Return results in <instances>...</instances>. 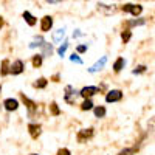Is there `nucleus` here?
Returning <instances> with one entry per match:
<instances>
[{"label": "nucleus", "mask_w": 155, "mask_h": 155, "mask_svg": "<svg viewBox=\"0 0 155 155\" xmlns=\"http://www.w3.org/2000/svg\"><path fill=\"white\" fill-rule=\"evenodd\" d=\"M51 27H53V17H51V16H45L42 19V22H41V30L44 33H47V31L51 30Z\"/></svg>", "instance_id": "7"}, {"label": "nucleus", "mask_w": 155, "mask_h": 155, "mask_svg": "<svg viewBox=\"0 0 155 155\" xmlns=\"http://www.w3.org/2000/svg\"><path fill=\"white\" fill-rule=\"evenodd\" d=\"M3 106H5V109H6L8 112L17 110V107H19V101H17V99H12V98H8V99L3 101Z\"/></svg>", "instance_id": "8"}, {"label": "nucleus", "mask_w": 155, "mask_h": 155, "mask_svg": "<svg viewBox=\"0 0 155 155\" xmlns=\"http://www.w3.org/2000/svg\"><path fill=\"white\" fill-rule=\"evenodd\" d=\"M47 3H51V5H56V3H61V2H64V0H45Z\"/></svg>", "instance_id": "31"}, {"label": "nucleus", "mask_w": 155, "mask_h": 155, "mask_svg": "<svg viewBox=\"0 0 155 155\" xmlns=\"http://www.w3.org/2000/svg\"><path fill=\"white\" fill-rule=\"evenodd\" d=\"M9 61L8 59H3V62H2V68H0V74L2 76H6L8 73H9Z\"/></svg>", "instance_id": "16"}, {"label": "nucleus", "mask_w": 155, "mask_h": 155, "mask_svg": "<svg viewBox=\"0 0 155 155\" xmlns=\"http://www.w3.org/2000/svg\"><path fill=\"white\" fill-rule=\"evenodd\" d=\"M90 109H93V102H92V99H88V98H85V101L81 104V110H90Z\"/></svg>", "instance_id": "20"}, {"label": "nucleus", "mask_w": 155, "mask_h": 155, "mask_svg": "<svg viewBox=\"0 0 155 155\" xmlns=\"http://www.w3.org/2000/svg\"><path fill=\"white\" fill-rule=\"evenodd\" d=\"M93 137V129H82L78 132V143H87V140H90Z\"/></svg>", "instance_id": "2"}, {"label": "nucleus", "mask_w": 155, "mask_h": 155, "mask_svg": "<svg viewBox=\"0 0 155 155\" xmlns=\"http://www.w3.org/2000/svg\"><path fill=\"white\" fill-rule=\"evenodd\" d=\"M134 152H135V149H124L118 155H134Z\"/></svg>", "instance_id": "28"}, {"label": "nucleus", "mask_w": 155, "mask_h": 155, "mask_svg": "<svg viewBox=\"0 0 155 155\" xmlns=\"http://www.w3.org/2000/svg\"><path fill=\"white\" fill-rule=\"evenodd\" d=\"M67 48H68V44L64 42V44L58 48V54H59V56H64V54H65V51H67Z\"/></svg>", "instance_id": "24"}, {"label": "nucleus", "mask_w": 155, "mask_h": 155, "mask_svg": "<svg viewBox=\"0 0 155 155\" xmlns=\"http://www.w3.org/2000/svg\"><path fill=\"white\" fill-rule=\"evenodd\" d=\"M79 36H82V33H81L79 30H76V31L73 33V37H79Z\"/></svg>", "instance_id": "32"}, {"label": "nucleus", "mask_w": 155, "mask_h": 155, "mask_svg": "<svg viewBox=\"0 0 155 155\" xmlns=\"http://www.w3.org/2000/svg\"><path fill=\"white\" fill-rule=\"evenodd\" d=\"M41 65H42V54H36V56L33 58V67L39 68Z\"/></svg>", "instance_id": "22"}, {"label": "nucleus", "mask_w": 155, "mask_h": 155, "mask_svg": "<svg viewBox=\"0 0 155 155\" xmlns=\"http://www.w3.org/2000/svg\"><path fill=\"white\" fill-rule=\"evenodd\" d=\"M106 62H107V56H102L101 61H98L95 65H92V67L88 68V71H90V73H96V71L102 70V68H104V65H106Z\"/></svg>", "instance_id": "9"}, {"label": "nucleus", "mask_w": 155, "mask_h": 155, "mask_svg": "<svg viewBox=\"0 0 155 155\" xmlns=\"http://www.w3.org/2000/svg\"><path fill=\"white\" fill-rule=\"evenodd\" d=\"M31 155H37V153H31Z\"/></svg>", "instance_id": "36"}, {"label": "nucleus", "mask_w": 155, "mask_h": 155, "mask_svg": "<svg viewBox=\"0 0 155 155\" xmlns=\"http://www.w3.org/2000/svg\"><path fill=\"white\" fill-rule=\"evenodd\" d=\"M58 155H71V153H70L68 149L64 147V149H59V150H58Z\"/></svg>", "instance_id": "29"}, {"label": "nucleus", "mask_w": 155, "mask_h": 155, "mask_svg": "<svg viewBox=\"0 0 155 155\" xmlns=\"http://www.w3.org/2000/svg\"><path fill=\"white\" fill-rule=\"evenodd\" d=\"M123 11H127V12H130L132 16H140L141 14V11H143V6H140V5H134V3H127L123 6Z\"/></svg>", "instance_id": "4"}, {"label": "nucleus", "mask_w": 155, "mask_h": 155, "mask_svg": "<svg viewBox=\"0 0 155 155\" xmlns=\"http://www.w3.org/2000/svg\"><path fill=\"white\" fill-rule=\"evenodd\" d=\"M3 27V17H0V28Z\"/></svg>", "instance_id": "34"}, {"label": "nucleus", "mask_w": 155, "mask_h": 155, "mask_svg": "<svg viewBox=\"0 0 155 155\" xmlns=\"http://www.w3.org/2000/svg\"><path fill=\"white\" fill-rule=\"evenodd\" d=\"M84 51H87V45H79L78 47V53H84Z\"/></svg>", "instance_id": "30"}, {"label": "nucleus", "mask_w": 155, "mask_h": 155, "mask_svg": "<svg viewBox=\"0 0 155 155\" xmlns=\"http://www.w3.org/2000/svg\"><path fill=\"white\" fill-rule=\"evenodd\" d=\"M70 61H71V62H74V64H79V65H82V59H81L79 56H78V54H74V53L70 56Z\"/></svg>", "instance_id": "25"}, {"label": "nucleus", "mask_w": 155, "mask_h": 155, "mask_svg": "<svg viewBox=\"0 0 155 155\" xmlns=\"http://www.w3.org/2000/svg\"><path fill=\"white\" fill-rule=\"evenodd\" d=\"M41 48H42V56H51V54H53V45H51V44L44 42L41 45Z\"/></svg>", "instance_id": "13"}, {"label": "nucleus", "mask_w": 155, "mask_h": 155, "mask_svg": "<svg viewBox=\"0 0 155 155\" xmlns=\"http://www.w3.org/2000/svg\"><path fill=\"white\" fill-rule=\"evenodd\" d=\"M50 112H51V115H53V116H59L61 115V109L58 107L56 102H51V104H50Z\"/></svg>", "instance_id": "21"}, {"label": "nucleus", "mask_w": 155, "mask_h": 155, "mask_svg": "<svg viewBox=\"0 0 155 155\" xmlns=\"http://www.w3.org/2000/svg\"><path fill=\"white\" fill-rule=\"evenodd\" d=\"M78 96H79V93H78L71 85H67L65 87V101L68 102V104H74Z\"/></svg>", "instance_id": "1"}, {"label": "nucleus", "mask_w": 155, "mask_h": 155, "mask_svg": "<svg viewBox=\"0 0 155 155\" xmlns=\"http://www.w3.org/2000/svg\"><path fill=\"white\" fill-rule=\"evenodd\" d=\"M95 116L96 118H104L106 116V107H102V106H98V107H95Z\"/></svg>", "instance_id": "18"}, {"label": "nucleus", "mask_w": 155, "mask_h": 155, "mask_svg": "<svg viewBox=\"0 0 155 155\" xmlns=\"http://www.w3.org/2000/svg\"><path fill=\"white\" fill-rule=\"evenodd\" d=\"M64 37H65V30L59 28V30H56V31L53 33V42H54V44H59Z\"/></svg>", "instance_id": "12"}, {"label": "nucleus", "mask_w": 155, "mask_h": 155, "mask_svg": "<svg viewBox=\"0 0 155 155\" xmlns=\"http://www.w3.org/2000/svg\"><path fill=\"white\" fill-rule=\"evenodd\" d=\"M53 81H54V82H58V81H59V74H56V76H53Z\"/></svg>", "instance_id": "33"}, {"label": "nucleus", "mask_w": 155, "mask_h": 155, "mask_svg": "<svg viewBox=\"0 0 155 155\" xmlns=\"http://www.w3.org/2000/svg\"><path fill=\"white\" fill-rule=\"evenodd\" d=\"M0 92H2V85H0Z\"/></svg>", "instance_id": "35"}, {"label": "nucleus", "mask_w": 155, "mask_h": 155, "mask_svg": "<svg viewBox=\"0 0 155 155\" xmlns=\"http://www.w3.org/2000/svg\"><path fill=\"white\" fill-rule=\"evenodd\" d=\"M99 92V88L98 87H95V85H88V87H84L81 92H79V96H82V98H90V96H93V95H96Z\"/></svg>", "instance_id": "5"}, {"label": "nucleus", "mask_w": 155, "mask_h": 155, "mask_svg": "<svg viewBox=\"0 0 155 155\" xmlns=\"http://www.w3.org/2000/svg\"><path fill=\"white\" fill-rule=\"evenodd\" d=\"M20 98H22V101H23V104L27 106V109L30 110V115H33V112L37 110V104H36L34 101H31L30 98L25 96V93H20Z\"/></svg>", "instance_id": "6"}, {"label": "nucleus", "mask_w": 155, "mask_h": 155, "mask_svg": "<svg viewBox=\"0 0 155 155\" xmlns=\"http://www.w3.org/2000/svg\"><path fill=\"white\" fill-rule=\"evenodd\" d=\"M130 37H132V33L130 31H123L121 33V39H123L124 44H127L129 41H130Z\"/></svg>", "instance_id": "23"}, {"label": "nucleus", "mask_w": 155, "mask_h": 155, "mask_svg": "<svg viewBox=\"0 0 155 155\" xmlns=\"http://www.w3.org/2000/svg\"><path fill=\"white\" fill-rule=\"evenodd\" d=\"M44 42H45V41H44V37H41V36H36V37H34V42H31V44H30V48L41 47Z\"/></svg>", "instance_id": "19"}, {"label": "nucleus", "mask_w": 155, "mask_h": 155, "mask_svg": "<svg viewBox=\"0 0 155 155\" xmlns=\"http://www.w3.org/2000/svg\"><path fill=\"white\" fill-rule=\"evenodd\" d=\"M146 23V20L144 19H138V20H132V22H129L127 25L129 27H135V25H144Z\"/></svg>", "instance_id": "26"}, {"label": "nucleus", "mask_w": 155, "mask_h": 155, "mask_svg": "<svg viewBox=\"0 0 155 155\" xmlns=\"http://www.w3.org/2000/svg\"><path fill=\"white\" fill-rule=\"evenodd\" d=\"M47 84H48V81L45 79V78H39V79L33 84V87H34V88H45Z\"/></svg>", "instance_id": "17"}, {"label": "nucleus", "mask_w": 155, "mask_h": 155, "mask_svg": "<svg viewBox=\"0 0 155 155\" xmlns=\"http://www.w3.org/2000/svg\"><path fill=\"white\" fill-rule=\"evenodd\" d=\"M23 68H25L23 62H22V61H16V62L11 65V68H9V73H12V74H20V73L23 71Z\"/></svg>", "instance_id": "10"}, {"label": "nucleus", "mask_w": 155, "mask_h": 155, "mask_svg": "<svg viewBox=\"0 0 155 155\" xmlns=\"http://www.w3.org/2000/svg\"><path fill=\"white\" fill-rule=\"evenodd\" d=\"M121 98H123L121 90H110V92H107V95H106L107 102H118V101H121Z\"/></svg>", "instance_id": "3"}, {"label": "nucleus", "mask_w": 155, "mask_h": 155, "mask_svg": "<svg viewBox=\"0 0 155 155\" xmlns=\"http://www.w3.org/2000/svg\"><path fill=\"white\" fill-rule=\"evenodd\" d=\"M124 65H126V61L123 58H118V59L115 61V64H113V70L115 71H121L124 68Z\"/></svg>", "instance_id": "15"}, {"label": "nucleus", "mask_w": 155, "mask_h": 155, "mask_svg": "<svg viewBox=\"0 0 155 155\" xmlns=\"http://www.w3.org/2000/svg\"><path fill=\"white\" fill-rule=\"evenodd\" d=\"M144 71H146V65H140V67H137L132 73H134V74H140V73H144Z\"/></svg>", "instance_id": "27"}, {"label": "nucleus", "mask_w": 155, "mask_h": 155, "mask_svg": "<svg viewBox=\"0 0 155 155\" xmlns=\"http://www.w3.org/2000/svg\"><path fill=\"white\" fill-rule=\"evenodd\" d=\"M23 19L27 20V23L30 25V27H34L36 22H37V20H36V17L31 14V12H28V11H25V12H23Z\"/></svg>", "instance_id": "14"}, {"label": "nucleus", "mask_w": 155, "mask_h": 155, "mask_svg": "<svg viewBox=\"0 0 155 155\" xmlns=\"http://www.w3.org/2000/svg\"><path fill=\"white\" fill-rule=\"evenodd\" d=\"M28 130H30V135L33 138H37L39 135L42 134V127H41V124H30L28 126Z\"/></svg>", "instance_id": "11"}]
</instances>
